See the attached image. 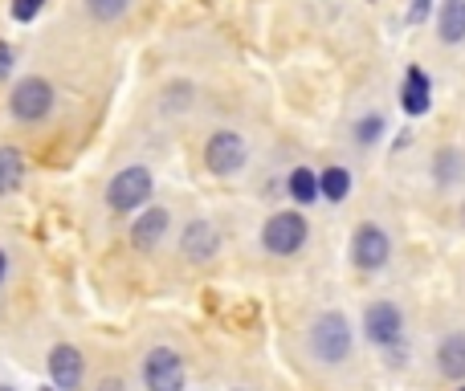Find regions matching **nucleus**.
I'll return each instance as SVG.
<instances>
[{"mask_svg": "<svg viewBox=\"0 0 465 391\" xmlns=\"http://www.w3.org/2000/svg\"><path fill=\"white\" fill-rule=\"evenodd\" d=\"M351 322L343 318L339 310H327L319 314V318L311 322V330H306V347H311V355L322 363V367H339V363L351 359Z\"/></svg>", "mask_w": 465, "mask_h": 391, "instance_id": "1", "label": "nucleus"}, {"mask_svg": "<svg viewBox=\"0 0 465 391\" xmlns=\"http://www.w3.org/2000/svg\"><path fill=\"white\" fill-rule=\"evenodd\" d=\"M155 196V176L143 168V163H127V168H119L111 176V184H106V208L111 212H143L147 204H152Z\"/></svg>", "mask_w": 465, "mask_h": 391, "instance_id": "2", "label": "nucleus"}, {"mask_svg": "<svg viewBox=\"0 0 465 391\" xmlns=\"http://www.w3.org/2000/svg\"><path fill=\"white\" fill-rule=\"evenodd\" d=\"M57 106V90L49 86L41 73H29V78H21L13 86V94H8V114H13L16 122H25V127H37V122H45L49 114H54Z\"/></svg>", "mask_w": 465, "mask_h": 391, "instance_id": "3", "label": "nucleus"}, {"mask_svg": "<svg viewBox=\"0 0 465 391\" xmlns=\"http://www.w3.org/2000/svg\"><path fill=\"white\" fill-rule=\"evenodd\" d=\"M147 391H184L188 387V363L176 347H152L139 363Z\"/></svg>", "mask_w": 465, "mask_h": 391, "instance_id": "4", "label": "nucleus"}, {"mask_svg": "<svg viewBox=\"0 0 465 391\" xmlns=\"http://www.w3.org/2000/svg\"><path fill=\"white\" fill-rule=\"evenodd\" d=\"M306 237H311V224H306L302 212H273L270 220L262 224V249L273 257H294L298 249L306 245Z\"/></svg>", "mask_w": 465, "mask_h": 391, "instance_id": "5", "label": "nucleus"}, {"mask_svg": "<svg viewBox=\"0 0 465 391\" xmlns=\"http://www.w3.org/2000/svg\"><path fill=\"white\" fill-rule=\"evenodd\" d=\"M245 163H249V147L237 131H213L204 139V168L213 176H221V180L237 176V171H245Z\"/></svg>", "mask_w": 465, "mask_h": 391, "instance_id": "6", "label": "nucleus"}, {"mask_svg": "<svg viewBox=\"0 0 465 391\" xmlns=\"http://www.w3.org/2000/svg\"><path fill=\"white\" fill-rule=\"evenodd\" d=\"M363 335H368V343L384 347V351H396L404 338V314L396 302H371L368 310H363Z\"/></svg>", "mask_w": 465, "mask_h": 391, "instance_id": "7", "label": "nucleus"}, {"mask_svg": "<svg viewBox=\"0 0 465 391\" xmlns=\"http://www.w3.org/2000/svg\"><path fill=\"white\" fill-rule=\"evenodd\" d=\"M388 257H392V240H388V232L380 229V224H360L355 229V237H351V261H355V269H363V273H376V269H384L388 265Z\"/></svg>", "mask_w": 465, "mask_h": 391, "instance_id": "8", "label": "nucleus"}, {"mask_svg": "<svg viewBox=\"0 0 465 391\" xmlns=\"http://www.w3.org/2000/svg\"><path fill=\"white\" fill-rule=\"evenodd\" d=\"M45 371H49V384L57 391H78L82 379H86V355L74 343H57V347H49Z\"/></svg>", "mask_w": 465, "mask_h": 391, "instance_id": "9", "label": "nucleus"}, {"mask_svg": "<svg viewBox=\"0 0 465 391\" xmlns=\"http://www.w3.org/2000/svg\"><path fill=\"white\" fill-rule=\"evenodd\" d=\"M172 229V212L163 204H147L143 212L135 216V224L127 229V240L131 249H139V253H152V249L163 245V237H168Z\"/></svg>", "mask_w": 465, "mask_h": 391, "instance_id": "10", "label": "nucleus"}, {"mask_svg": "<svg viewBox=\"0 0 465 391\" xmlns=\"http://www.w3.org/2000/svg\"><path fill=\"white\" fill-rule=\"evenodd\" d=\"M180 253L193 265H209L221 253V229L213 220H188L180 232Z\"/></svg>", "mask_w": 465, "mask_h": 391, "instance_id": "11", "label": "nucleus"}, {"mask_svg": "<svg viewBox=\"0 0 465 391\" xmlns=\"http://www.w3.org/2000/svg\"><path fill=\"white\" fill-rule=\"evenodd\" d=\"M429 103H433V82L420 65H409L404 70V82H401V106L404 114H425Z\"/></svg>", "mask_w": 465, "mask_h": 391, "instance_id": "12", "label": "nucleus"}, {"mask_svg": "<svg viewBox=\"0 0 465 391\" xmlns=\"http://www.w3.org/2000/svg\"><path fill=\"white\" fill-rule=\"evenodd\" d=\"M25 168H29V163H25L21 147H13V143L0 147V200L13 196L16 188L25 184Z\"/></svg>", "mask_w": 465, "mask_h": 391, "instance_id": "13", "label": "nucleus"}, {"mask_svg": "<svg viewBox=\"0 0 465 391\" xmlns=\"http://www.w3.org/2000/svg\"><path fill=\"white\" fill-rule=\"evenodd\" d=\"M437 33L445 45H461L465 41V0H441L437 8Z\"/></svg>", "mask_w": 465, "mask_h": 391, "instance_id": "14", "label": "nucleus"}, {"mask_svg": "<svg viewBox=\"0 0 465 391\" xmlns=\"http://www.w3.org/2000/svg\"><path fill=\"white\" fill-rule=\"evenodd\" d=\"M437 371L445 379H465V335H450L437 347Z\"/></svg>", "mask_w": 465, "mask_h": 391, "instance_id": "15", "label": "nucleus"}, {"mask_svg": "<svg viewBox=\"0 0 465 391\" xmlns=\"http://www.w3.org/2000/svg\"><path fill=\"white\" fill-rule=\"evenodd\" d=\"M433 176H437V184H445V188L461 184L465 180V152L461 147H441V152L433 155Z\"/></svg>", "mask_w": 465, "mask_h": 391, "instance_id": "16", "label": "nucleus"}, {"mask_svg": "<svg viewBox=\"0 0 465 391\" xmlns=\"http://www.w3.org/2000/svg\"><path fill=\"white\" fill-rule=\"evenodd\" d=\"M319 196L331 200V204H343V200L351 196V171L339 168V163H335V168H327L319 176Z\"/></svg>", "mask_w": 465, "mask_h": 391, "instance_id": "17", "label": "nucleus"}, {"mask_svg": "<svg viewBox=\"0 0 465 391\" xmlns=\"http://www.w3.org/2000/svg\"><path fill=\"white\" fill-rule=\"evenodd\" d=\"M286 192L294 204H314V200H319V176H314L311 168H294L286 176Z\"/></svg>", "mask_w": 465, "mask_h": 391, "instance_id": "18", "label": "nucleus"}, {"mask_svg": "<svg viewBox=\"0 0 465 391\" xmlns=\"http://www.w3.org/2000/svg\"><path fill=\"white\" fill-rule=\"evenodd\" d=\"M127 8H131V0H86V13L103 24H114L119 16H127Z\"/></svg>", "mask_w": 465, "mask_h": 391, "instance_id": "19", "label": "nucleus"}, {"mask_svg": "<svg viewBox=\"0 0 465 391\" xmlns=\"http://www.w3.org/2000/svg\"><path fill=\"white\" fill-rule=\"evenodd\" d=\"M380 135H384V114H363V119L355 122V143L360 147L380 143Z\"/></svg>", "mask_w": 465, "mask_h": 391, "instance_id": "20", "label": "nucleus"}, {"mask_svg": "<svg viewBox=\"0 0 465 391\" xmlns=\"http://www.w3.org/2000/svg\"><path fill=\"white\" fill-rule=\"evenodd\" d=\"M41 8H45V0H13V5H8V13H13L16 24H29V21H37V16H41Z\"/></svg>", "mask_w": 465, "mask_h": 391, "instance_id": "21", "label": "nucleus"}, {"mask_svg": "<svg viewBox=\"0 0 465 391\" xmlns=\"http://www.w3.org/2000/svg\"><path fill=\"white\" fill-rule=\"evenodd\" d=\"M8 73H13V45L0 37V78H8Z\"/></svg>", "mask_w": 465, "mask_h": 391, "instance_id": "22", "label": "nucleus"}, {"mask_svg": "<svg viewBox=\"0 0 465 391\" xmlns=\"http://www.w3.org/2000/svg\"><path fill=\"white\" fill-rule=\"evenodd\" d=\"M94 391H127V379H123V376H103L94 384Z\"/></svg>", "mask_w": 465, "mask_h": 391, "instance_id": "23", "label": "nucleus"}, {"mask_svg": "<svg viewBox=\"0 0 465 391\" xmlns=\"http://www.w3.org/2000/svg\"><path fill=\"white\" fill-rule=\"evenodd\" d=\"M429 8H433V0H412V8H409V21L412 24H420L429 16Z\"/></svg>", "mask_w": 465, "mask_h": 391, "instance_id": "24", "label": "nucleus"}, {"mask_svg": "<svg viewBox=\"0 0 465 391\" xmlns=\"http://www.w3.org/2000/svg\"><path fill=\"white\" fill-rule=\"evenodd\" d=\"M5 278H8V253L0 249V286H5Z\"/></svg>", "mask_w": 465, "mask_h": 391, "instance_id": "25", "label": "nucleus"}, {"mask_svg": "<svg viewBox=\"0 0 465 391\" xmlns=\"http://www.w3.org/2000/svg\"><path fill=\"white\" fill-rule=\"evenodd\" d=\"M0 391H16V387H8V384H0Z\"/></svg>", "mask_w": 465, "mask_h": 391, "instance_id": "26", "label": "nucleus"}, {"mask_svg": "<svg viewBox=\"0 0 465 391\" xmlns=\"http://www.w3.org/2000/svg\"><path fill=\"white\" fill-rule=\"evenodd\" d=\"M41 391H57V387H54V384H49V387H41Z\"/></svg>", "mask_w": 465, "mask_h": 391, "instance_id": "27", "label": "nucleus"}, {"mask_svg": "<svg viewBox=\"0 0 465 391\" xmlns=\"http://www.w3.org/2000/svg\"><path fill=\"white\" fill-rule=\"evenodd\" d=\"M458 391H465V387H458Z\"/></svg>", "mask_w": 465, "mask_h": 391, "instance_id": "28", "label": "nucleus"}]
</instances>
